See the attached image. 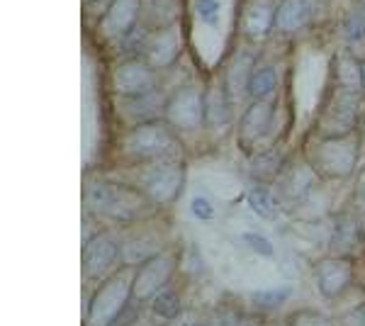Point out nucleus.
<instances>
[{"label":"nucleus","instance_id":"obj_24","mask_svg":"<svg viewBox=\"0 0 365 326\" xmlns=\"http://www.w3.org/2000/svg\"><path fill=\"white\" fill-rule=\"evenodd\" d=\"M146 22L163 29L175 15V0H144Z\"/></svg>","mask_w":365,"mask_h":326},{"label":"nucleus","instance_id":"obj_34","mask_svg":"<svg viewBox=\"0 0 365 326\" xmlns=\"http://www.w3.org/2000/svg\"><path fill=\"white\" fill-rule=\"evenodd\" d=\"M349 324L351 326H365V305L356 307V310L349 314Z\"/></svg>","mask_w":365,"mask_h":326},{"label":"nucleus","instance_id":"obj_13","mask_svg":"<svg viewBox=\"0 0 365 326\" xmlns=\"http://www.w3.org/2000/svg\"><path fill=\"white\" fill-rule=\"evenodd\" d=\"M175 56H178V34H175V29H156L149 37V44H146L144 63H149L151 68H163L170 66L175 61Z\"/></svg>","mask_w":365,"mask_h":326},{"label":"nucleus","instance_id":"obj_12","mask_svg":"<svg viewBox=\"0 0 365 326\" xmlns=\"http://www.w3.org/2000/svg\"><path fill=\"white\" fill-rule=\"evenodd\" d=\"M141 13L139 0H113L103 17V32L110 39H125L134 27Z\"/></svg>","mask_w":365,"mask_h":326},{"label":"nucleus","instance_id":"obj_25","mask_svg":"<svg viewBox=\"0 0 365 326\" xmlns=\"http://www.w3.org/2000/svg\"><path fill=\"white\" fill-rule=\"evenodd\" d=\"M287 297H290V287H278V290H263V292H253L251 302L258 307V310L268 312V310L280 307Z\"/></svg>","mask_w":365,"mask_h":326},{"label":"nucleus","instance_id":"obj_5","mask_svg":"<svg viewBox=\"0 0 365 326\" xmlns=\"http://www.w3.org/2000/svg\"><path fill=\"white\" fill-rule=\"evenodd\" d=\"M358 141L353 136H334V139H322L312 149V168L317 175L324 178H349L358 163Z\"/></svg>","mask_w":365,"mask_h":326},{"label":"nucleus","instance_id":"obj_21","mask_svg":"<svg viewBox=\"0 0 365 326\" xmlns=\"http://www.w3.org/2000/svg\"><path fill=\"white\" fill-rule=\"evenodd\" d=\"M278 88V78H275V71L270 66H261L251 73L249 78V96L256 103H268V98L275 93Z\"/></svg>","mask_w":365,"mask_h":326},{"label":"nucleus","instance_id":"obj_6","mask_svg":"<svg viewBox=\"0 0 365 326\" xmlns=\"http://www.w3.org/2000/svg\"><path fill=\"white\" fill-rule=\"evenodd\" d=\"M163 117L173 129H192L205 124V91L197 86H180L163 105Z\"/></svg>","mask_w":365,"mask_h":326},{"label":"nucleus","instance_id":"obj_10","mask_svg":"<svg viewBox=\"0 0 365 326\" xmlns=\"http://www.w3.org/2000/svg\"><path fill=\"white\" fill-rule=\"evenodd\" d=\"M115 93L125 98H141L156 91V68L141 61H125L113 71Z\"/></svg>","mask_w":365,"mask_h":326},{"label":"nucleus","instance_id":"obj_39","mask_svg":"<svg viewBox=\"0 0 365 326\" xmlns=\"http://www.w3.org/2000/svg\"><path fill=\"white\" fill-rule=\"evenodd\" d=\"M195 326H197V324H195Z\"/></svg>","mask_w":365,"mask_h":326},{"label":"nucleus","instance_id":"obj_8","mask_svg":"<svg viewBox=\"0 0 365 326\" xmlns=\"http://www.w3.org/2000/svg\"><path fill=\"white\" fill-rule=\"evenodd\" d=\"M120 258V244L108 231H100L83 248V275L88 280H105L110 272H115L113 268Z\"/></svg>","mask_w":365,"mask_h":326},{"label":"nucleus","instance_id":"obj_28","mask_svg":"<svg viewBox=\"0 0 365 326\" xmlns=\"http://www.w3.org/2000/svg\"><path fill=\"white\" fill-rule=\"evenodd\" d=\"M287 326H334V322L319 312L304 310V312L292 314V317L287 319Z\"/></svg>","mask_w":365,"mask_h":326},{"label":"nucleus","instance_id":"obj_18","mask_svg":"<svg viewBox=\"0 0 365 326\" xmlns=\"http://www.w3.org/2000/svg\"><path fill=\"white\" fill-rule=\"evenodd\" d=\"M312 10H314L312 0H282L278 17H275V27L280 32H297L309 22Z\"/></svg>","mask_w":365,"mask_h":326},{"label":"nucleus","instance_id":"obj_38","mask_svg":"<svg viewBox=\"0 0 365 326\" xmlns=\"http://www.w3.org/2000/svg\"><path fill=\"white\" fill-rule=\"evenodd\" d=\"M363 141H365V122H363Z\"/></svg>","mask_w":365,"mask_h":326},{"label":"nucleus","instance_id":"obj_3","mask_svg":"<svg viewBox=\"0 0 365 326\" xmlns=\"http://www.w3.org/2000/svg\"><path fill=\"white\" fill-rule=\"evenodd\" d=\"M173 127L168 122H139L125 134L122 139V153L134 163H154V161H168L175 156Z\"/></svg>","mask_w":365,"mask_h":326},{"label":"nucleus","instance_id":"obj_2","mask_svg":"<svg viewBox=\"0 0 365 326\" xmlns=\"http://www.w3.org/2000/svg\"><path fill=\"white\" fill-rule=\"evenodd\" d=\"M86 203L93 215L110 222L132 224L146 215V203L139 190L117 185V183H91L86 190Z\"/></svg>","mask_w":365,"mask_h":326},{"label":"nucleus","instance_id":"obj_22","mask_svg":"<svg viewBox=\"0 0 365 326\" xmlns=\"http://www.w3.org/2000/svg\"><path fill=\"white\" fill-rule=\"evenodd\" d=\"M151 312H154V317H158L161 322H170V319H175L180 314L178 292L170 290V287L158 290L154 297H151Z\"/></svg>","mask_w":365,"mask_h":326},{"label":"nucleus","instance_id":"obj_32","mask_svg":"<svg viewBox=\"0 0 365 326\" xmlns=\"http://www.w3.org/2000/svg\"><path fill=\"white\" fill-rule=\"evenodd\" d=\"M192 215H195L197 219H202V222H207V219H212V205L207 203V200L195 198L192 200Z\"/></svg>","mask_w":365,"mask_h":326},{"label":"nucleus","instance_id":"obj_26","mask_svg":"<svg viewBox=\"0 0 365 326\" xmlns=\"http://www.w3.org/2000/svg\"><path fill=\"white\" fill-rule=\"evenodd\" d=\"M249 205L258 217H270L275 212V207H278V200L266 188H253L249 193Z\"/></svg>","mask_w":365,"mask_h":326},{"label":"nucleus","instance_id":"obj_9","mask_svg":"<svg viewBox=\"0 0 365 326\" xmlns=\"http://www.w3.org/2000/svg\"><path fill=\"white\" fill-rule=\"evenodd\" d=\"M361 93H346L341 91L339 98H334L331 103L324 108L322 120H319V134L322 139H334V136H349L356 129L358 120V108L356 100Z\"/></svg>","mask_w":365,"mask_h":326},{"label":"nucleus","instance_id":"obj_1","mask_svg":"<svg viewBox=\"0 0 365 326\" xmlns=\"http://www.w3.org/2000/svg\"><path fill=\"white\" fill-rule=\"evenodd\" d=\"M132 265H122L115 272H110L105 280H100L98 290L93 292V300L86 312V326H115L117 319H122L134 285Z\"/></svg>","mask_w":365,"mask_h":326},{"label":"nucleus","instance_id":"obj_33","mask_svg":"<svg viewBox=\"0 0 365 326\" xmlns=\"http://www.w3.org/2000/svg\"><path fill=\"white\" fill-rule=\"evenodd\" d=\"M222 326H261V319L256 317H229Z\"/></svg>","mask_w":365,"mask_h":326},{"label":"nucleus","instance_id":"obj_29","mask_svg":"<svg viewBox=\"0 0 365 326\" xmlns=\"http://www.w3.org/2000/svg\"><path fill=\"white\" fill-rule=\"evenodd\" d=\"M344 34L351 41H361L365 39V15L363 13H353L349 20L344 22Z\"/></svg>","mask_w":365,"mask_h":326},{"label":"nucleus","instance_id":"obj_16","mask_svg":"<svg viewBox=\"0 0 365 326\" xmlns=\"http://www.w3.org/2000/svg\"><path fill=\"white\" fill-rule=\"evenodd\" d=\"M317 180V170L312 168V163H299V165H290V168H282V173L278 175L280 183V195L287 200H299L304 198L312 185Z\"/></svg>","mask_w":365,"mask_h":326},{"label":"nucleus","instance_id":"obj_15","mask_svg":"<svg viewBox=\"0 0 365 326\" xmlns=\"http://www.w3.org/2000/svg\"><path fill=\"white\" fill-rule=\"evenodd\" d=\"M273 122V105L270 103H253L241 117L239 127V141L241 146H251L266 134V129Z\"/></svg>","mask_w":365,"mask_h":326},{"label":"nucleus","instance_id":"obj_23","mask_svg":"<svg viewBox=\"0 0 365 326\" xmlns=\"http://www.w3.org/2000/svg\"><path fill=\"white\" fill-rule=\"evenodd\" d=\"M251 173L256 180H270L282 173V156L275 149L263 151L256 161L251 163Z\"/></svg>","mask_w":365,"mask_h":326},{"label":"nucleus","instance_id":"obj_35","mask_svg":"<svg viewBox=\"0 0 365 326\" xmlns=\"http://www.w3.org/2000/svg\"><path fill=\"white\" fill-rule=\"evenodd\" d=\"M166 326H195L190 322V319L185 317V314H178L175 319H170V322H166Z\"/></svg>","mask_w":365,"mask_h":326},{"label":"nucleus","instance_id":"obj_31","mask_svg":"<svg viewBox=\"0 0 365 326\" xmlns=\"http://www.w3.org/2000/svg\"><path fill=\"white\" fill-rule=\"evenodd\" d=\"M241 241H244L246 246H251L253 251H258V253H266V256L273 253V246H270L266 236H261V234H244V236H241Z\"/></svg>","mask_w":365,"mask_h":326},{"label":"nucleus","instance_id":"obj_27","mask_svg":"<svg viewBox=\"0 0 365 326\" xmlns=\"http://www.w3.org/2000/svg\"><path fill=\"white\" fill-rule=\"evenodd\" d=\"M149 37H151V34L146 32L144 27H134L132 32L122 39V51H125L127 56H137V54L144 56L146 44H149Z\"/></svg>","mask_w":365,"mask_h":326},{"label":"nucleus","instance_id":"obj_11","mask_svg":"<svg viewBox=\"0 0 365 326\" xmlns=\"http://www.w3.org/2000/svg\"><path fill=\"white\" fill-rule=\"evenodd\" d=\"M317 287L324 297L334 300L344 295L353 282V265L346 258H327L314 268Z\"/></svg>","mask_w":365,"mask_h":326},{"label":"nucleus","instance_id":"obj_36","mask_svg":"<svg viewBox=\"0 0 365 326\" xmlns=\"http://www.w3.org/2000/svg\"><path fill=\"white\" fill-rule=\"evenodd\" d=\"M356 203H358V207H361V210L365 212V185L361 188V190H358V198H356Z\"/></svg>","mask_w":365,"mask_h":326},{"label":"nucleus","instance_id":"obj_7","mask_svg":"<svg viewBox=\"0 0 365 326\" xmlns=\"http://www.w3.org/2000/svg\"><path fill=\"white\" fill-rule=\"evenodd\" d=\"M178 268V253L166 251L156 253L154 258H149L146 263L137 265L134 270V285H132V297L134 300H151L158 290H163L168 285V280L175 275Z\"/></svg>","mask_w":365,"mask_h":326},{"label":"nucleus","instance_id":"obj_19","mask_svg":"<svg viewBox=\"0 0 365 326\" xmlns=\"http://www.w3.org/2000/svg\"><path fill=\"white\" fill-rule=\"evenodd\" d=\"M334 71H336L341 91L363 93V63L351 51H339L336 61H334Z\"/></svg>","mask_w":365,"mask_h":326},{"label":"nucleus","instance_id":"obj_37","mask_svg":"<svg viewBox=\"0 0 365 326\" xmlns=\"http://www.w3.org/2000/svg\"><path fill=\"white\" fill-rule=\"evenodd\" d=\"M363 93H365V63H363Z\"/></svg>","mask_w":365,"mask_h":326},{"label":"nucleus","instance_id":"obj_17","mask_svg":"<svg viewBox=\"0 0 365 326\" xmlns=\"http://www.w3.org/2000/svg\"><path fill=\"white\" fill-rule=\"evenodd\" d=\"M232 120V105H229V91L225 83H212L205 91V124L212 129L227 127Z\"/></svg>","mask_w":365,"mask_h":326},{"label":"nucleus","instance_id":"obj_4","mask_svg":"<svg viewBox=\"0 0 365 326\" xmlns=\"http://www.w3.org/2000/svg\"><path fill=\"white\" fill-rule=\"evenodd\" d=\"M144 168L137 175V190L149 200L151 205H170L182 190L185 183V168L175 161H154V163H141Z\"/></svg>","mask_w":365,"mask_h":326},{"label":"nucleus","instance_id":"obj_30","mask_svg":"<svg viewBox=\"0 0 365 326\" xmlns=\"http://www.w3.org/2000/svg\"><path fill=\"white\" fill-rule=\"evenodd\" d=\"M195 10L207 25H217V20H220V3L217 0H195Z\"/></svg>","mask_w":365,"mask_h":326},{"label":"nucleus","instance_id":"obj_14","mask_svg":"<svg viewBox=\"0 0 365 326\" xmlns=\"http://www.w3.org/2000/svg\"><path fill=\"white\" fill-rule=\"evenodd\" d=\"M275 17H278V8L273 5V0H249L241 25L249 37L261 39L275 27Z\"/></svg>","mask_w":365,"mask_h":326},{"label":"nucleus","instance_id":"obj_20","mask_svg":"<svg viewBox=\"0 0 365 326\" xmlns=\"http://www.w3.org/2000/svg\"><path fill=\"white\" fill-rule=\"evenodd\" d=\"M361 244V229L353 219L344 217L339 219L336 229H334V236H331V253L336 258H346L351 256L353 251Z\"/></svg>","mask_w":365,"mask_h":326}]
</instances>
